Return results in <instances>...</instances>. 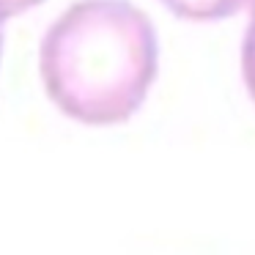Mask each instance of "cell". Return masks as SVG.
<instances>
[{
  "label": "cell",
  "instance_id": "obj_4",
  "mask_svg": "<svg viewBox=\"0 0 255 255\" xmlns=\"http://www.w3.org/2000/svg\"><path fill=\"white\" fill-rule=\"evenodd\" d=\"M36 3H41V0H0V22L8 17H17L19 11L36 6Z\"/></svg>",
  "mask_w": 255,
  "mask_h": 255
},
{
  "label": "cell",
  "instance_id": "obj_2",
  "mask_svg": "<svg viewBox=\"0 0 255 255\" xmlns=\"http://www.w3.org/2000/svg\"><path fill=\"white\" fill-rule=\"evenodd\" d=\"M165 3L178 17L217 19V17H231L244 6H253L255 0H165Z\"/></svg>",
  "mask_w": 255,
  "mask_h": 255
},
{
  "label": "cell",
  "instance_id": "obj_3",
  "mask_svg": "<svg viewBox=\"0 0 255 255\" xmlns=\"http://www.w3.org/2000/svg\"><path fill=\"white\" fill-rule=\"evenodd\" d=\"M244 80H247L250 94L255 99V17H253V25H250L247 39H244Z\"/></svg>",
  "mask_w": 255,
  "mask_h": 255
},
{
  "label": "cell",
  "instance_id": "obj_1",
  "mask_svg": "<svg viewBox=\"0 0 255 255\" xmlns=\"http://www.w3.org/2000/svg\"><path fill=\"white\" fill-rule=\"evenodd\" d=\"M156 72V39L143 11L124 0L69 8L41 44L47 94L85 124H118L140 107Z\"/></svg>",
  "mask_w": 255,
  "mask_h": 255
}]
</instances>
